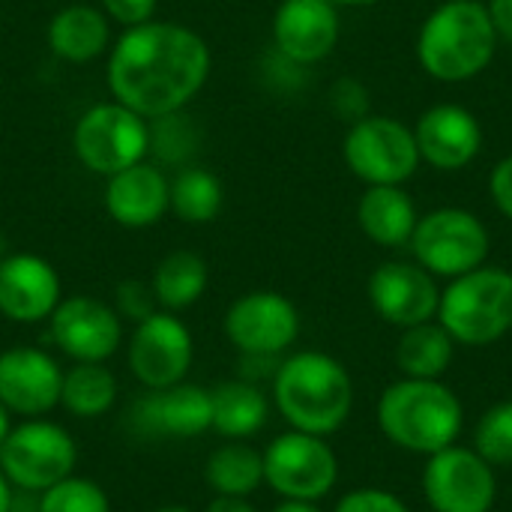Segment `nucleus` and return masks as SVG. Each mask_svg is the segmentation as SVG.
I'll return each instance as SVG.
<instances>
[{"mask_svg": "<svg viewBox=\"0 0 512 512\" xmlns=\"http://www.w3.org/2000/svg\"><path fill=\"white\" fill-rule=\"evenodd\" d=\"M207 282H210L207 261L192 249H177V252H168L156 264L150 288L156 294L159 309L183 312V309L195 306L204 297Z\"/></svg>", "mask_w": 512, "mask_h": 512, "instance_id": "obj_25", "label": "nucleus"}, {"mask_svg": "<svg viewBox=\"0 0 512 512\" xmlns=\"http://www.w3.org/2000/svg\"><path fill=\"white\" fill-rule=\"evenodd\" d=\"M9 512H36V507H21V504H12Z\"/></svg>", "mask_w": 512, "mask_h": 512, "instance_id": "obj_45", "label": "nucleus"}, {"mask_svg": "<svg viewBox=\"0 0 512 512\" xmlns=\"http://www.w3.org/2000/svg\"><path fill=\"white\" fill-rule=\"evenodd\" d=\"M339 480V459L318 435L285 432L264 450V483L282 501L318 504L333 492Z\"/></svg>", "mask_w": 512, "mask_h": 512, "instance_id": "obj_10", "label": "nucleus"}, {"mask_svg": "<svg viewBox=\"0 0 512 512\" xmlns=\"http://www.w3.org/2000/svg\"><path fill=\"white\" fill-rule=\"evenodd\" d=\"M369 303L387 324L408 330L438 315L441 288L420 264L387 261L369 276Z\"/></svg>", "mask_w": 512, "mask_h": 512, "instance_id": "obj_17", "label": "nucleus"}, {"mask_svg": "<svg viewBox=\"0 0 512 512\" xmlns=\"http://www.w3.org/2000/svg\"><path fill=\"white\" fill-rule=\"evenodd\" d=\"M339 42V6L333 0H282L273 15V45L297 66L321 63Z\"/></svg>", "mask_w": 512, "mask_h": 512, "instance_id": "obj_18", "label": "nucleus"}, {"mask_svg": "<svg viewBox=\"0 0 512 512\" xmlns=\"http://www.w3.org/2000/svg\"><path fill=\"white\" fill-rule=\"evenodd\" d=\"M438 324L453 342L483 348L512 330V273L477 267L456 276L438 303Z\"/></svg>", "mask_w": 512, "mask_h": 512, "instance_id": "obj_5", "label": "nucleus"}, {"mask_svg": "<svg viewBox=\"0 0 512 512\" xmlns=\"http://www.w3.org/2000/svg\"><path fill=\"white\" fill-rule=\"evenodd\" d=\"M342 156L369 186H402L420 165L414 129L384 114H369L351 123Z\"/></svg>", "mask_w": 512, "mask_h": 512, "instance_id": "obj_9", "label": "nucleus"}, {"mask_svg": "<svg viewBox=\"0 0 512 512\" xmlns=\"http://www.w3.org/2000/svg\"><path fill=\"white\" fill-rule=\"evenodd\" d=\"M453 339L441 324H417L408 327L396 345V366L405 378H426L441 381L447 366L453 363Z\"/></svg>", "mask_w": 512, "mask_h": 512, "instance_id": "obj_28", "label": "nucleus"}, {"mask_svg": "<svg viewBox=\"0 0 512 512\" xmlns=\"http://www.w3.org/2000/svg\"><path fill=\"white\" fill-rule=\"evenodd\" d=\"M48 333L72 363H105L123 342V318L111 303L75 294L57 303L48 318Z\"/></svg>", "mask_w": 512, "mask_h": 512, "instance_id": "obj_13", "label": "nucleus"}, {"mask_svg": "<svg viewBox=\"0 0 512 512\" xmlns=\"http://www.w3.org/2000/svg\"><path fill=\"white\" fill-rule=\"evenodd\" d=\"M60 363L30 345H15L0 354V405L21 420L48 417L60 408Z\"/></svg>", "mask_w": 512, "mask_h": 512, "instance_id": "obj_16", "label": "nucleus"}, {"mask_svg": "<svg viewBox=\"0 0 512 512\" xmlns=\"http://www.w3.org/2000/svg\"><path fill=\"white\" fill-rule=\"evenodd\" d=\"M102 12L108 15V21H117L126 30L150 21L156 12V0H102Z\"/></svg>", "mask_w": 512, "mask_h": 512, "instance_id": "obj_36", "label": "nucleus"}, {"mask_svg": "<svg viewBox=\"0 0 512 512\" xmlns=\"http://www.w3.org/2000/svg\"><path fill=\"white\" fill-rule=\"evenodd\" d=\"M105 213L123 228H150L171 210V180L153 162L105 177Z\"/></svg>", "mask_w": 512, "mask_h": 512, "instance_id": "obj_21", "label": "nucleus"}, {"mask_svg": "<svg viewBox=\"0 0 512 512\" xmlns=\"http://www.w3.org/2000/svg\"><path fill=\"white\" fill-rule=\"evenodd\" d=\"M126 420L138 438H153V441L198 438L210 432V423H213L210 390L201 384H189V381H180L162 390H144L129 405Z\"/></svg>", "mask_w": 512, "mask_h": 512, "instance_id": "obj_15", "label": "nucleus"}, {"mask_svg": "<svg viewBox=\"0 0 512 512\" xmlns=\"http://www.w3.org/2000/svg\"><path fill=\"white\" fill-rule=\"evenodd\" d=\"M210 405H213L210 432L222 435L225 441H246L258 435L270 417V402L261 393V387L243 378L222 381L219 387H213Z\"/></svg>", "mask_w": 512, "mask_h": 512, "instance_id": "obj_24", "label": "nucleus"}, {"mask_svg": "<svg viewBox=\"0 0 512 512\" xmlns=\"http://www.w3.org/2000/svg\"><path fill=\"white\" fill-rule=\"evenodd\" d=\"M12 504H15V492H12V483L3 477V471H0V512H9L12 510Z\"/></svg>", "mask_w": 512, "mask_h": 512, "instance_id": "obj_41", "label": "nucleus"}, {"mask_svg": "<svg viewBox=\"0 0 512 512\" xmlns=\"http://www.w3.org/2000/svg\"><path fill=\"white\" fill-rule=\"evenodd\" d=\"M270 512H321V510H318V504H312V501H282L279 507H273Z\"/></svg>", "mask_w": 512, "mask_h": 512, "instance_id": "obj_40", "label": "nucleus"}, {"mask_svg": "<svg viewBox=\"0 0 512 512\" xmlns=\"http://www.w3.org/2000/svg\"><path fill=\"white\" fill-rule=\"evenodd\" d=\"M36 512H111V501L99 483L69 474L66 480L39 492Z\"/></svg>", "mask_w": 512, "mask_h": 512, "instance_id": "obj_31", "label": "nucleus"}, {"mask_svg": "<svg viewBox=\"0 0 512 512\" xmlns=\"http://www.w3.org/2000/svg\"><path fill=\"white\" fill-rule=\"evenodd\" d=\"M273 402L291 429L327 438L348 423L354 384L336 357L300 351L279 363L273 375Z\"/></svg>", "mask_w": 512, "mask_h": 512, "instance_id": "obj_2", "label": "nucleus"}, {"mask_svg": "<svg viewBox=\"0 0 512 512\" xmlns=\"http://www.w3.org/2000/svg\"><path fill=\"white\" fill-rule=\"evenodd\" d=\"M114 309L120 318H129V321H144L147 315H153L159 309L156 303V294L147 282L141 279H123L117 288H114Z\"/></svg>", "mask_w": 512, "mask_h": 512, "instance_id": "obj_33", "label": "nucleus"}, {"mask_svg": "<svg viewBox=\"0 0 512 512\" xmlns=\"http://www.w3.org/2000/svg\"><path fill=\"white\" fill-rule=\"evenodd\" d=\"M489 192H492L495 207L512 222V156H504L495 165V171L489 177Z\"/></svg>", "mask_w": 512, "mask_h": 512, "instance_id": "obj_37", "label": "nucleus"}, {"mask_svg": "<svg viewBox=\"0 0 512 512\" xmlns=\"http://www.w3.org/2000/svg\"><path fill=\"white\" fill-rule=\"evenodd\" d=\"M489 15H492L495 33L504 36L512 45V0H492L489 3Z\"/></svg>", "mask_w": 512, "mask_h": 512, "instance_id": "obj_38", "label": "nucleus"}, {"mask_svg": "<svg viewBox=\"0 0 512 512\" xmlns=\"http://www.w3.org/2000/svg\"><path fill=\"white\" fill-rule=\"evenodd\" d=\"M378 426L399 450L435 456L456 444L462 432V402L441 381L402 378L381 393Z\"/></svg>", "mask_w": 512, "mask_h": 512, "instance_id": "obj_4", "label": "nucleus"}, {"mask_svg": "<svg viewBox=\"0 0 512 512\" xmlns=\"http://www.w3.org/2000/svg\"><path fill=\"white\" fill-rule=\"evenodd\" d=\"M498 33L489 6L480 0H447L420 27V66L444 84L477 78L495 57Z\"/></svg>", "mask_w": 512, "mask_h": 512, "instance_id": "obj_3", "label": "nucleus"}, {"mask_svg": "<svg viewBox=\"0 0 512 512\" xmlns=\"http://www.w3.org/2000/svg\"><path fill=\"white\" fill-rule=\"evenodd\" d=\"M336 6H372V3H381V0H333Z\"/></svg>", "mask_w": 512, "mask_h": 512, "instance_id": "obj_43", "label": "nucleus"}, {"mask_svg": "<svg viewBox=\"0 0 512 512\" xmlns=\"http://www.w3.org/2000/svg\"><path fill=\"white\" fill-rule=\"evenodd\" d=\"M225 336L240 354L279 357L300 336V312L285 294L249 291L228 306Z\"/></svg>", "mask_w": 512, "mask_h": 512, "instance_id": "obj_14", "label": "nucleus"}, {"mask_svg": "<svg viewBox=\"0 0 512 512\" xmlns=\"http://www.w3.org/2000/svg\"><path fill=\"white\" fill-rule=\"evenodd\" d=\"M198 141H201V132L183 111L150 120V153L159 162L186 168L192 153L198 150Z\"/></svg>", "mask_w": 512, "mask_h": 512, "instance_id": "obj_30", "label": "nucleus"}, {"mask_svg": "<svg viewBox=\"0 0 512 512\" xmlns=\"http://www.w3.org/2000/svg\"><path fill=\"white\" fill-rule=\"evenodd\" d=\"M204 483L216 498H249L264 483V453L243 441H228L207 456Z\"/></svg>", "mask_w": 512, "mask_h": 512, "instance_id": "obj_26", "label": "nucleus"}, {"mask_svg": "<svg viewBox=\"0 0 512 512\" xmlns=\"http://www.w3.org/2000/svg\"><path fill=\"white\" fill-rule=\"evenodd\" d=\"M213 54L201 33L180 21H144L126 27L108 48V90L141 117L183 111L207 84Z\"/></svg>", "mask_w": 512, "mask_h": 512, "instance_id": "obj_1", "label": "nucleus"}, {"mask_svg": "<svg viewBox=\"0 0 512 512\" xmlns=\"http://www.w3.org/2000/svg\"><path fill=\"white\" fill-rule=\"evenodd\" d=\"M357 222L372 243L396 249L411 243L420 216L402 186H369L357 204Z\"/></svg>", "mask_w": 512, "mask_h": 512, "instance_id": "obj_23", "label": "nucleus"}, {"mask_svg": "<svg viewBox=\"0 0 512 512\" xmlns=\"http://www.w3.org/2000/svg\"><path fill=\"white\" fill-rule=\"evenodd\" d=\"M60 294L57 270L33 255V252H12L0 258V315L15 324H39L48 321Z\"/></svg>", "mask_w": 512, "mask_h": 512, "instance_id": "obj_19", "label": "nucleus"}, {"mask_svg": "<svg viewBox=\"0 0 512 512\" xmlns=\"http://www.w3.org/2000/svg\"><path fill=\"white\" fill-rule=\"evenodd\" d=\"M9 432H12V414L0 405V447H3V441L9 438Z\"/></svg>", "mask_w": 512, "mask_h": 512, "instance_id": "obj_42", "label": "nucleus"}, {"mask_svg": "<svg viewBox=\"0 0 512 512\" xmlns=\"http://www.w3.org/2000/svg\"><path fill=\"white\" fill-rule=\"evenodd\" d=\"M414 258L432 276H465L486 264L492 237L486 225L462 207H441L420 216L411 237Z\"/></svg>", "mask_w": 512, "mask_h": 512, "instance_id": "obj_8", "label": "nucleus"}, {"mask_svg": "<svg viewBox=\"0 0 512 512\" xmlns=\"http://www.w3.org/2000/svg\"><path fill=\"white\" fill-rule=\"evenodd\" d=\"M195 360V339L177 312L156 309L135 324L126 348V363L144 390H162L186 381Z\"/></svg>", "mask_w": 512, "mask_h": 512, "instance_id": "obj_11", "label": "nucleus"}, {"mask_svg": "<svg viewBox=\"0 0 512 512\" xmlns=\"http://www.w3.org/2000/svg\"><path fill=\"white\" fill-rule=\"evenodd\" d=\"M330 105L345 123L369 117V90L357 78H339L330 90Z\"/></svg>", "mask_w": 512, "mask_h": 512, "instance_id": "obj_34", "label": "nucleus"}, {"mask_svg": "<svg viewBox=\"0 0 512 512\" xmlns=\"http://www.w3.org/2000/svg\"><path fill=\"white\" fill-rule=\"evenodd\" d=\"M204 512H258V510L249 504V498H213Z\"/></svg>", "mask_w": 512, "mask_h": 512, "instance_id": "obj_39", "label": "nucleus"}, {"mask_svg": "<svg viewBox=\"0 0 512 512\" xmlns=\"http://www.w3.org/2000/svg\"><path fill=\"white\" fill-rule=\"evenodd\" d=\"M78 162L99 177H111L150 153V120L117 99L87 108L72 129Z\"/></svg>", "mask_w": 512, "mask_h": 512, "instance_id": "obj_6", "label": "nucleus"}, {"mask_svg": "<svg viewBox=\"0 0 512 512\" xmlns=\"http://www.w3.org/2000/svg\"><path fill=\"white\" fill-rule=\"evenodd\" d=\"M423 492L435 512H489L498 498V480L477 450L447 447L429 456Z\"/></svg>", "mask_w": 512, "mask_h": 512, "instance_id": "obj_12", "label": "nucleus"}, {"mask_svg": "<svg viewBox=\"0 0 512 512\" xmlns=\"http://www.w3.org/2000/svg\"><path fill=\"white\" fill-rule=\"evenodd\" d=\"M414 141L423 162L438 171H459L477 159L483 147V126L465 105L441 102L417 120Z\"/></svg>", "mask_w": 512, "mask_h": 512, "instance_id": "obj_20", "label": "nucleus"}, {"mask_svg": "<svg viewBox=\"0 0 512 512\" xmlns=\"http://www.w3.org/2000/svg\"><path fill=\"white\" fill-rule=\"evenodd\" d=\"M117 378L105 363H75L63 372L60 408L78 420H96L117 402Z\"/></svg>", "mask_w": 512, "mask_h": 512, "instance_id": "obj_27", "label": "nucleus"}, {"mask_svg": "<svg viewBox=\"0 0 512 512\" xmlns=\"http://www.w3.org/2000/svg\"><path fill=\"white\" fill-rule=\"evenodd\" d=\"M333 512H411L396 495L384 489H354L348 492Z\"/></svg>", "mask_w": 512, "mask_h": 512, "instance_id": "obj_35", "label": "nucleus"}, {"mask_svg": "<svg viewBox=\"0 0 512 512\" xmlns=\"http://www.w3.org/2000/svg\"><path fill=\"white\" fill-rule=\"evenodd\" d=\"M78 447L75 438L45 417L21 420L12 426L9 438L0 447V471L21 492H45L54 483L75 474Z\"/></svg>", "mask_w": 512, "mask_h": 512, "instance_id": "obj_7", "label": "nucleus"}, {"mask_svg": "<svg viewBox=\"0 0 512 512\" xmlns=\"http://www.w3.org/2000/svg\"><path fill=\"white\" fill-rule=\"evenodd\" d=\"M222 201H225L222 180L201 165H186L171 180V213L180 222L207 225L222 213Z\"/></svg>", "mask_w": 512, "mask_h": 512, "instance_id": "obj_29", "label": "nucleus"}, {"mask_svg": "<svg viewBox=\"0 0 512 512\" xmlns=\"http://www.w3.org/2000/svg\"><path fill=\"white\" fill-rule=\"evenodd\" d=\"M153 512H192L189 507H180V504H168V507H156Z\"/></svg>", "mask_w": 512, "mask_h": 512, "instance_id": "obj_44", "label": "nucleus"}, {"mask_svg": "<svg viewBox=\"0 0 512 512\" xmlns=\"http://www.w3.org/2000/svg\"><path fill=\"white\" fill-rule=\"evenodd\" d=\"M48 45L66 63H90L111 48V21L90 3H69L51 18Z\"/></svg>", "mask_w": 512, "mask_h": 512, "instance_id": "obj_22", "label": "nucleus"}, {"mask_svg": "<svg viewBox=\"0 0 512 512\" xmlns=\"http://www.w3.org/2000/svg\"><path fill=\"white\" fill-rule=\"evenodd\" d=\"M474 450L492 468L512 465V402L489 408L474 429Z\"/></svg>", "mask_w": 512, "mask_h": 512, "instance_id": "obj_32", "label": "nucleus"}]
</instances>
